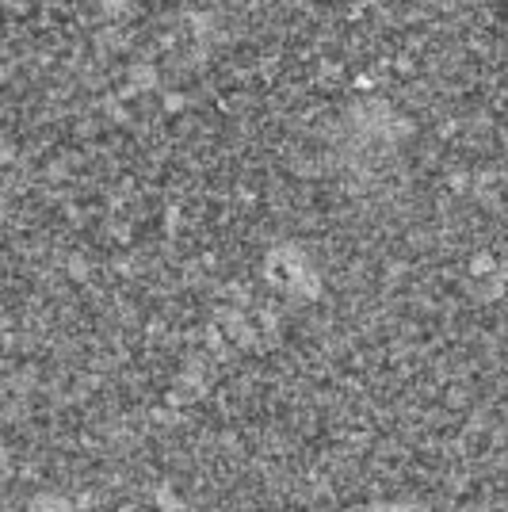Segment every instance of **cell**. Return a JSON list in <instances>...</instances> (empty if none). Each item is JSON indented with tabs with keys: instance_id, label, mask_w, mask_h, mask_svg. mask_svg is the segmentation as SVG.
I'll return each mask as SVG.
<instances>
[{
	"instance_id": "1",
	"label": "cell",
	"mask_w": 508,
	"mask_h": 512,
	"mask_svg": "<svg viewBox=\"0 0 508 512\" xmlns=\"http://www.w3.org/2000/svg\"><path fill=\"white\" fill-rule=\"evenodd\" d=\"M31 512H73V509L65 505L62 497H39V501L31 505Z\"/></svg>"
}]
</instances>
